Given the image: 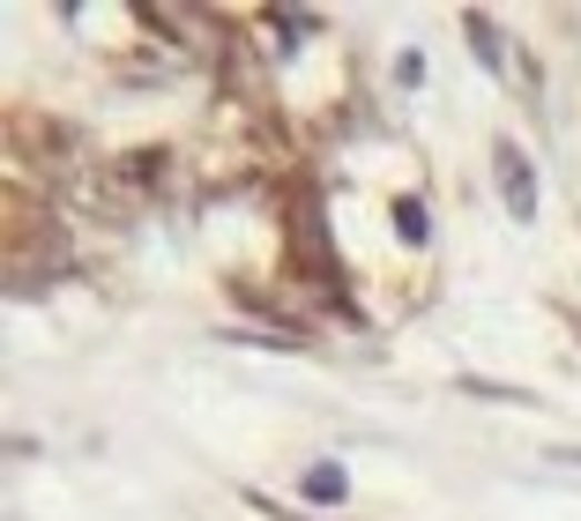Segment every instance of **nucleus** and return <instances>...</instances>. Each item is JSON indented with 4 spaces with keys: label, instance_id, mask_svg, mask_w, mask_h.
<instances>
[{
    "label": "nucleus",
    "instance_id": "f257e3e1",
    "mask_svg": "<svg viewBox=\"0 0 581 521\" xmlns=\"http://www.w3.org/2000/svg\"><path fill=\"white\" fill-rule=\"evenodd\" d=\"M492 172H500L507 209L530 223V217H537V179H530V164H522V149H514V142H492Z\"/></svg>",
    "mask_w": 581,
    "mask_h": 521
},
{
    "label": "nucleus",
    "instance_id": "f03ea898",
    "mask_svg": "<svg viewBox=\"0 0 581 521\" xmlns=\"http://www.w3.org/2000/svg\"><path fill=\"white\" fill-rule=\"evenodd\" d=\"M305 499H313V507H343V499H351L343 462H305Z\"/></svg>",
    "mask_w": 581,
    "mask_h": 521
},
{
    "label": "nucleus",
    "instance_id": "7ed1b4c3",
    "mask_svg": "<svg viewBox=\"0 0 581 521\" xmlns=\"http://www.w3.org/2000/svg\"><path fill=\"white\" fill-rule=\"evenodd\" d=\"M462 30H470V52H478L484 68H500L507 52H500V23H492V16H462Z\"/></svg>",
    "mask_w": 581,
    "mask_h": 521
},
{
    "label": "nucleus",
    "instance_id": "20e7f679",
    "mask_svg": "<svg viewBox=\"0 0 581 521\" xmlns=\"http://www.w3.org/2000/svg\"><path fill=\"white\" fill-rule=\"evenodd\" d=\"M395 231H403V239H410V247H425V239H432V217H425V209H418V201H395Z\"/></svg>",
    "mask_w": 581,
    "mask_h": 521
}]
</instances>
